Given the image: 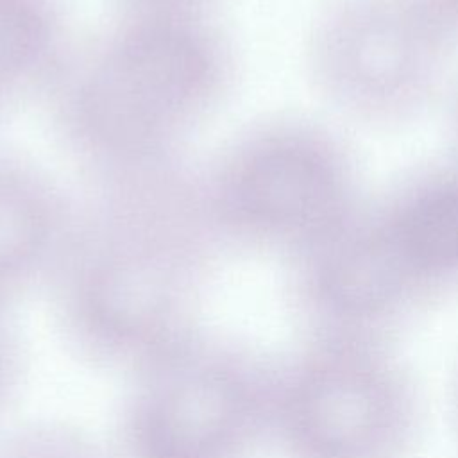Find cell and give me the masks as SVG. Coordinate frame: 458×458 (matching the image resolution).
Listing matches in <instances>:
<instances>
[{"instance_id": "6da1fadb", "label": "cell", "mask_w": 458, "mask_h": 458, "mask_svg": "<svg viewBox=\"0 0 458 458\" xmlns=\"http://www.w3.org/2000/svg\"><path fill=\"white\" fill-rule=\"evenodd\" d=\"M131 372L125 458H243L274 420L277 385L222 338L193 331Z\"/></svg>"}, {"instance_id": "7a4b0ae2", "label": "cell", "mask_w": 458, "mask_h": 458, "mask_svg": "<svg viewBox=\"0 0 458 458\" xmlns=\"http://www.w3.org/2000/svg\"><path fill=\"white\" fill-rule=\"evenodd\" d=\"M451 38L424 0H333L313 32L315 81L347 118L399 125L431 102Z\"/></svg>"}, {"instance_id": "3957f363", "label": "cell", "mask_w": 458, "mask_h": 458, "mask_svg": "<svg viewBox=\"0 0 458 458\" xmlns=\"http://www.w3.org/2000/svg\"><path fill=\"white\" fill-rule=\"evenodd\" d=\"M406 399L367 356L327 352L277 385L274 420L295 458H390L406 429Z\"/></svg>"}, {"instance_id": "277c9868", "label": "cell", "mask_w": 458, "mask_h": 458, "mask_svg": "<svg viewBox=\"0 0 458 458\" xmlns=\"http://www.w3.org/2000/svg\"><path fill=\"white\" fill-rule=\"evenodd\" d=\"M231 193L249 225L297 245L358 204L347 150L313 129L288 131L254 148L238 168Z\"/></svg>"}, {"instance_id": "5b68a950", "label": "cell", "mask_w": 458, "mask_h": 458, "mask_svg": "<svg viewBox=\"0 0 458 458\" xmlns=\"http://www.w3.org/2000/svg\"><path fill=\"white\" fill-rule=\"evenodd\" d=\"M301 292L322 320L363 324L403 306L422 284L406 263L381 206L361 208L299 245Z\"/></svg>"}, {"instance_id": "8992f818", "label": "cell", "mask_w": 458, "mask_h": 458, "mask_svg": "<svg viewBox=\"0 0 458 458\" xmlns=\"http://www.w3.org/2000/svg\"><path fill=\"white\" fill-rule=\"evenodd\" d=\"M208 61L188 34L148 29L132 36L91 93L93 118L109 132L136 136L186 107L202 89Z\"/></svg>"}, {"instance_id": "52a82bcc", "label": "cell", "mask_w": 458, "mask_h": 458, "mask_svg": "<svg viewBox=\"0 0 458 458\" xmlns=\"http://www.w3.org/2000/svg\"><path fill=\"white\" fill-rule=\"evenodd\" d=\"M381 209L422 286L458 277V166L415 175Z\"/></svg>"}, {"instance_id": "ba28073f", "label": "cell", "mask_w": 458, "mask_h": 458, "mask_svg": "<svg viewBox=\"0 0 458 458\" xmlns=\"http://www.w3.org/2000/svg\"><path fill=\"white\" fill-rule=\"evenodd\" d=\"M43 216L23 191L0 186V279L29 265L43 242Z\"/></svg>"}, {"instance_id": "9c48e42d", "label": "cell", "mask_w": 458, "mask_h": 458, "mask_svg": "<svg viewBox=\"0 0 458 458\" xmlns=\"http://www.w3.org/2000/svg\"><path fill=\"white\" fill-rule=\"evenodd\" d=\"M0 458H106L82 431L59 422H32L0 438Z\"/></svg>"}, {"instance_id": "30bf717a", "label": "cell", "mask_w": 458, "mask_h": 458, "mask_svg": "<svg viewBox=\"0 0 458 458\" xmlns=\"http://www.w3.org/2000/svg\"><path fill=\"white\" fill-rule=\"evenodd\" d=\"M43 39V21L29 0H0V75L23 68Z\"/></svg>"}, {"instance_id": "8fae6325", "label": "cell", "mask_w": 458, "mask_h": 458, "mask_svg": "<svg viewBox=\"0 0 458 458\" xmlns=\"http://www.w3.org/2000/svg\"><path fill=\"white\" fill-rule=\"evenodd\" d=\"M444 27L454 36L458 34V0H424Z\"/></svg>"}, {"instance_id": "7c38bea8", "label": "cell", "mask_w": 458, "mask_h": 458, "mask_svg": "<svg viewBox=\"0 0 458 458\" xmlns=\"http://www.w3.org/2000/svg\"><path fill=\"white\" fill-rule=\"evenodd\" d=\"M454 140H456V150H458V104H456V113H454Z\"/></svg>"}]
</instances>
